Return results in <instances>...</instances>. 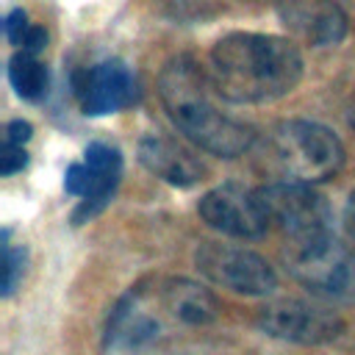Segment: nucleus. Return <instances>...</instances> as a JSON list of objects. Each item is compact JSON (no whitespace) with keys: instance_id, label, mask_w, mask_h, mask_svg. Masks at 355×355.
I'll use <instances>...</instances> for the list:
<instances>
[{"instance_id":"obj_11","label":"nucleus","mask_w":355,"mask_h":355,"mask_svg":"<svg viewBox=\"0 0 355 355\" xmlns=\"http://www.w3.org/2000/svg\"><path fill=\"white\" fill-rule=\"evenodd\" d=\"M277 19L302 44L330 47L347 36V14L336 0H277Z\"/></svg>"},{"instance_id":"obj_17","label":"nucleus","mask_w":355,"mask_h":355,"mask_svg":"<svg viewBox=\"0 0 355 355\" xmlns=\"http://www.w3.org/2000/svg\"><path fill=\"white\" fill-rule=\"evenodd\" d=\"M25 166H28V153H25V147H22V144L3 141V147H0V175L8 178V175H14V172H19V169H25Z\"/></svg>"},{"instance_id":"obj_4","label":"nucleus","mask_w":355,"mask_h":355,"mask_svg":"<svg viewBox=\"0 0 355 355\" xmlns=\"http://www.w3.org/2000/svg\"><path fill=\"white\" fill-rule=\"evenodd\" d=\"M286 269L294 280L324 300L355 302V252L347 250L333 233L286 241Z\"/></svg>"},{"instance_id":"obj_1","label":"nucleus","mask_w":355,"mask_h":355,"mask_svg":"<svg viewBox=\"0 0 355 355\" xmlns=\"http://www.w3.org/2000/svg\"><path fill=\"white\" fill-rule=\"evenodd\" d=\"M208 75L230 103H272L302 80V55L291 39L233 31L211 47Z\"/></svg>"},{"instance_id":"obj_16","label":"nucleus","mask_w":355,"mask_h":355,"mask_svg":"<svg viewBox=\"0 0 355 355\" xmlns=\"http://www.w3.org/2000/svg\"><path fill=\"white\" fill-rule=\"evenodd\" d=\"M28 31H31L28 14H25L22 8H11V11L6 14V19H3V33H6V39H8L14 47H22Z\"/></svg>"},{"instance_id":"obj_15","label":"nucleus","mask_w":355,"mask_h":355,"mask_svg":"<svg viewBox=\"0 0 355 355\" xmlns=\"http://www.w3.org/2000/svg\"><path fill=\"white\" fill-rule=\"evenodd\" d=\"M0 255H3V286L0 294L11 297L17 291V286L22 283V272H25V247H14L11 244V230L3 227L0 233Z\"/></svg>"},{"instance_id":"obj_19","label":"nucleus","mask_w":355,"mask_h":355,"mask_svg":"<svg viewBox=\"0 0 355 355\" xmlns=\"http://www.w3.org/2000/svg\"><path fill=\"white\" fill-rule=\"evenodd\" d=\"M31 136H33L31 122H25V119H14V122H8V125H6V136H3V141H11V144H25Z\"/></svg>"},{"instance_id":"obj_7","label":"nucleus","mask_w":355,"mask_h":355,"mask_svg":"<svg viewBox=\"0 0 355 355\" xmlns=\"http://www.w3.org/2000/svg\"><path fill=\"white\" fill-rule=\"evenodd\" d=\"M122 178V155L114 144L92 141L83 150V161L69 164L64 172V189L72 197H80V205L72 214L75 225L97 216L114 197Z\"/></svg>"},{"instance_id":"obj_13","label":"nucleus","mask_w":355,"mask_h":355,"mask_svg":"<svg viewBox=\"0 0 355 355\" xmlns=\"http://www.w3.org/2000/svg\"><path fill=\"white\" fill-rule=\"evenodd\" d=\"M153 294H155L158 305L164 308L166 319H172V322L200 327V324H211L219 316L216 297L194 280H186V277L158 280Z\"/></svg>"},{"instance_id":"obj_18","label":"nucleus","mask_w":355,"mask_h":355,"mask_svg":"<svg viewBox=\"0 0 355 355\" xmlns=\"http://www.w3.org/2000/svg\"><path fill=\"white\" fill-rule=\"evenodd\" d=\"M44 47H47V31L42 25H31V31H28V36H25V42H22L19 50H25L31 55H39Z\"/></svg>"},{"instance_id":"obj_14","label":"nucleus","mask_w":355,"mask_h":355,"mask_svg":"<svg viewBox=\"0 0 355 355\" xmlns=\"http://www.w3.org/2000/svg\"><path fill=\"white\" fill-rule=\"evenodd\" d=\"M8 83H11V89H14L22 100L39 103V100L47 97L50 72H47V67H44L36 55L19 50V53H14L11 61H8Z\"/></svg>"},{"instance_id":"obj_20","label":"nucleus","mask_w":355,"mask_h":355,"mask_svg":"<svg viewBox=\"0 0 355 355\" xmlns=\"http://www.w3.org/2000/svg\"><path fill=\"white\" fill-rule=\"evenodd\" d=\"M344 225H347L349 239L355 241V191H352L349 200H347V208H344Z\"/></svg>"},{"instance_id":"obj_9","label":"nucleus","mask_w":355,"mask_h":355,"mask_svg":"<svg viewBox=\"0 0 355 355\" xmlns=\"http://www.w3.org/2000/svg\"><path fill=\"white\" fill-rule=\"evenodd\" d=\"M197 211L208 227L225 236L261 239L269 230V219L258 200V189H247L241 183H222L205 191Z\"/></svg>"},{"instance_id":"obj_6","label":"nucleus","mask_w":355,"mask_h":355,"mask_svg":"<svg viewBox=\"0 0 355 355\" xmlns=\"http://www.w3.org/2000/svg\"><path fill=\"white\" fill-rule=\"evenodd\" d=\"M194 261H197V269L214 286H222L233 294L266 297L277 288V275H275L272 263L247 247L205 241V244H200Z\"/></svg>"},{"instance_id":"obj_8","label":"nucleus","mask_w":355,"mask_h":355,"mask_svg":"<svg viewBox=\"0 0 355 355\" xmlns=\"http://www.w3.org/2000/svg\"><path fill=\"white\" fill-rule=\"evenodd\" d=\"M258 327L266 336L291 344H327L344 333V319L319 302L277 300L258 313Z\"/></svg>"},{"instance_id":"obj_5","label":"nucleus","mask_w":355,"mask_h":355,"mask_svg":"<svg viewBox=\"0 0 355 355\" xmlns=\"http://www.w3.org/2000/svg\"><path fill=\"white\" fill-rule=\"evenodd\" d=\"M258 200L286 241H305L333 233V214L327 200L300 180H277L258 189Z\"/></svg>"},{"instance_id":"obj_12","label":"nucleus","mask_w":355,"mask_h":355,"mask_svg":"<svg viewBox=\"0 0 355 355\" xmlns=\"http://www.w3.org/2000/svg\"><path fill=\"white\" fill-rule=\"evenodd\" d=\"M139 161L147 172L178 189H191L208 175V166L200 161L194 150L161 133H150L139 141Z\"/></svg>"},{"instance_id":"obj_3","label":"nucleus","mask_w":355,"mask_h":355,"mask_svg":"<svg viewBox=\"0 0 355 355\" xmlns=\"http://www.w3.org/2000/svg\"><path fill=\"white\" fill-rule=\"evenodd\" d=\"M263 164L283 180L316 183L333 178L344 166V144L319 122L286 119L266 133Z\"/></svg>"},{"instance_id":"obj_2","label":"nucleus","mask_w":355,"mask_h":355,"mask_svg":"<svg viewBox=\"0 0 355 355\" xmlns=\"http://www.w3.org/2000/svg\"><path fill=\"white\" fill-rule=\"evenodd\" d=\"M214 94L216 89L208 69L191 55H175L158 75V97L172 125L200 150L219 158H236L247 153L258 136L250 125L222 114Z\"/></svg>"},{"instance_id":"obj_10","label":"nucleus","mask_w":355,"mask_h":355,"mask_svg":"<svg viewBox=\"0 0 355 355\" xmlns=\"http://www.w3.org/2000/svg\"><path fill=\"white\" fill-rule=\"evenodd\" d=\"M75 92L80 94L86 116H105L130 108L139 100V80L125 61L108 58L86 69Z\"/></svg>"}]
</instances>
